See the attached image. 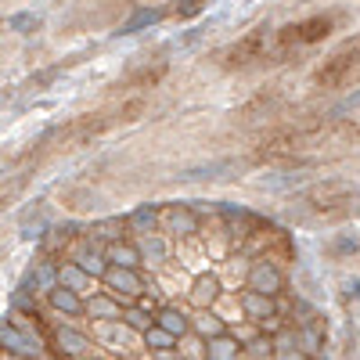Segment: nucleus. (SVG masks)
<instances>
[{
	"label": "nucleus",
	"mask_w": 360,
	"mask_h": 360,
	"mask_svg": "<svg viewBox=\"0 0 360 360\" xmlns=\"http://www.w3.org/2000/svg\"><path fill=\"white\" fill-rule=\"evenodd\" d=\"M332 18H324V15H317V18H307V22H295V25H285L281 33H278V47L281 51H292V47H310V44H317V40H324L328 33H332Z\"/></svg>",
	"instance_id": "obj_1"
},
{
	"label": "nucleus",
	"mask_w": 360,
	"mask_h": 360,
	"mask_svg": "<svg viewBox=\"0 0 360 360\" xmlns=\"http://www.w3.org/2000/svg\"><path fill=\"white\" fill-rule=\"evenodd\" d=\"M356 62H360V47H342V51H335V54L317 69L314 83L324 86V90H335V86H342V83L349 79V72L356 69Z\"/></svg>",
	"instance_id": "obj_2"
},
{
	"label": "nucleus",
	"mask_w": 360,
	"mask_h": 360,
	"mask_svg": "<svg viewBox=\"0 0 360 360\" xmlns=\"http://www.w3.org/2000/svg\"><path fill=\"white\" fill-rule=\"evenodd\" d=\"M299 148H303V137L299 134H278V137H270L266 144H259V152L256 159L259 162H278V159H292Z\"/></svg>",
	"instance_id": "obj_4"
},
{
	"label": "nucleus",
	"mask_w": 360,
	"mask_h": 360,
	"mask_svg": "<svg viewBox=\"0 0 360 360\" xmlns=\"http://www.w3.org/2000/svg\"><path fill=\"white\" fill-rule=\"evenodd\" d=\"M202 4H205V0H176L173 15H176V18H195V15L202 11Z\"/></svg>",
	"instance_id": "obj_7"
},
{
	"label": "nucleus",
	"mask_w": 360,
	"mask_h": 360,
	"mask_svg": "<svg viewBox=\"0 0 360 360\" xmlns=\"http://www.w3.org/2000/svg\"><path fill=\"white\" fill-rule=\"evenodd\" d=\"M263 54H266V33H263V29H256V33L242 37L224 54V69H249V65L259 62Z\"/></svg>",
	"instance_id": "obj_3"
},
{
	"label": "nucleus",
	"mask_w": 360,
	"mask_h": 360,
	"mask_svg": "<svg viewBox=\"0 0 360 360\" xmlns=\"http://www.w3.org/2000/svg\"><path fill=\"white\" fill-rule=\"evenodd\" d=\"M349 195L346 191H321V195H314V205L321 209V213H335V209H349Z\"/></svg>",
	"instance_id": "obj_5"
},
{
	"label": "nucleus",
	"mask_w": 360,
	"mask_h": 360,
	"mask_svg": "<svg viewBox=\"0 0 360 360\" xmlns=\"http://www.w3.org/2000/svg\"><path fill=\"white\" fill-rule=\"evenodd\" d=\"M162 76H166V65H155V69H141L137 76H130V79L123 83V90H144V86H155Z\"/></svg>",
	"instance_id": "obj_6"
}]
</instances>
